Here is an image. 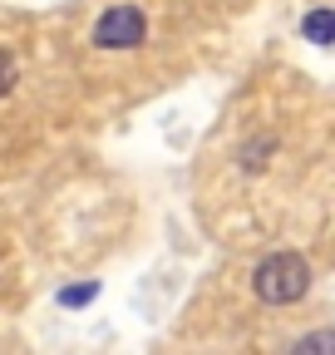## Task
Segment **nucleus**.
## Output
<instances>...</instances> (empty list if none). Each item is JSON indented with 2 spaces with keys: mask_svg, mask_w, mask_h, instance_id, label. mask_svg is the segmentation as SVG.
<instances>
[{
  "mask_svg": "<svg viewBox=\"0 0 335 355\" xmlns=\"http://www.w3.org/2000/svg\"><path fill=\"white\" fill-rule=\"evenodd\" d=\"M251 291L266 306H291L311 291V261L301 252H271L266 261H257L251 272Z\"/></svg>",
  "mask_w": 335,
  "mask_h": 355,
  "instance_id": "f257e3e1",
  "label": "nucleus"
},
{
  "mask_svg": "<svg viewBox=\"0 0 335 355\" xmlns=\"http://www.w3.org/2000/svg\"><path fill=\"white\" fill-rule=\"evenodd\" d=\"M148 35V20L138 6H109L99 20H94V44L99 50H138Z\"/></svg>",
  "mask_w": 335,
  "mask_h": 355,
  "instance_id": "f03ea898",
  "label": "nucleus"
},
{
  "mask_svg": "<svg viewBox=\"0 0 335 355\" xmlns=\"http://www.w3.org/2000/svg\"><path fill=\"white\" fill-rule=\"evenodd\" d=\"M301 35L311 40V44H330V35H335V15L320 6V10H311L306 15V25H301Z\"/></svg>",
  "mask_w": 335,
  "mask_h": 355,
  "instance_id": "7ed1b4c3",
  "label": "nucleus"
},
{
  "mask_svg": "<svg viewBox=\"0 0 335 355\" xmlns=\"http://www.w3.org/2000/svg\"><path fill=\"white\" fill-rule=\"evenodd\" d=\"M94 296H99V282H79V286H64V291H60V306L79 311V306H89Z\"/></svg>",
  "mask_w": 335,
  "mask_h": 355,
  "instance_id": "20e7f679",
  "label": "nucleus"
},
{
  "mask_svg": "<svg viewBox=\"0 0 335 355\" xmlns=\"http://www.w3.org/2000/svg\"><path fill=\"white\" fill-rule=\"evenodd\" d=\"M271 148H276L271 139H262V144H246V148H242V168H246V173H262V168H266V153H271Z\"/></svg>",
  "mask_w": 335,
  "mask_h": 355,
  "instance_id": "39448f33",
  "label": "nucleus"
},
{
  "mask_svg": "<svg viewBox=\"0 0 335 355\" xmlns=\"http://www.w3.org/2000/svg\"><path fill=\"white\" fill-rule=\"evenodd\" d=\"M15 79H20V69H15V55L10 50H0V99L15 89Z\"/></svg>",
  "mask_w": 335,
  "mask_h": 355,
  "instance_id": "423d86ee",
  "label": "nucleus"
},
{
  "mask_svg": "<svg viewBox=\"0 0 335 355\" xmlns=\"http://www.w3.org/2000/svg\"><path fill=\"white\" fill-rule=\"evenodd\" d=\"M330 345H335V340H330V336L320 331V336H306V340H301L296 350H330Z\"/></svg>",
  "mask_w": 335,
  "mask_h": 355,
  "instance_id": "0eeeda50",
  "label": "nucleus"
}]
</instances>
